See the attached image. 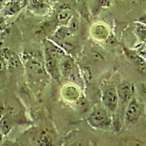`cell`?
I'll use <instances>...</instances> for the list:
<instances>
[{"label": "cell", "instance_id": "14", "mask_svg": "<svg viewBox=\"0 0 146 146\" xmlns=\"http://www.w3.org/2000/svg\"><path fill=\"white\" fill-rule=\"evenodd\" d=\"M130 58L137 70L141 73H146V61L138 53H130Z\"/></svg>", "mask_w": 146, "mask_h": 146}, {"label": "cell", "instance_id": "5", "mask_svg": "<svg viewBox=\"0 0 146 146\" xmlns=\"http://www.w3.org/2000/svg\"><path fill=\"white\" fill-rule=\"evenodd\" d=\"M118 94V98H119V103H121L122 107L126 108L128 102L130 101L133 96H135V86L131 82H123L121 84L118 85L117 87ZM124 110V108H123Z\"/></svg>", "mask_w": 146, "mask_h": 146}, {"label": "cell", "instance_id": "13", "mask_svg": "<svg viewBox=\"0 0 146 146\" xmlns=\"http://www.w3.org/2000/svg\"><path fill=\"white\" fill-rule=\"evenodd\" d=\"M63 91H65V96L64 97L70 102L75 101L79 96V90L74 84H69V86H64Z\"/></svg>", "mask_w": 146, "mask_h": 146}, {"label": "cell", "instance_id": "2", "mask_svg": "<svg viewBox=\"0 0 146 146\" xmlns=\"http://www.w3.org/2000/svg\"><path fill=\"white\" fill-rule=\"evenodd\" d=\"M144 105L141 99L134 96L128 102L123 113V122L127 126L137 123L142 116Z\"/></svg>", "mask_w": 146, "mask_h": 146}, {"label": "cell", "instance_id": "1", "mask_svg": "<svg viewBox=\"0 0 146 146\" xmlns=\"http://www.w3.org/2000/svg\"><path fill=\"white\" fill-rule=\"evenodd\" d=\"M87 121L94 129L108 130L113 126V114L102 104L96 105L88 115Z\"/></svg>", "mask_w": 146, "mask_h": 146}, {"label": "cell", "instance_id": "7", "mask_svg": "<svg viewBox=\"0 0 146 146\" xmlns=\"http://www.w3.org/2000/svg\"><path fill=\"white\" fill-rule=\"evenodd\" d=\"M28 4L29 0H12L2 9V14L5 16L16 15Z\"/></svg>", "mask_w": 146, "mask_h": 146}, {"label": "cell", "instance_id": "16", "mask_svg": "<svg viewBox=\"0 0 146 146\" xmlns=\"http://www.w3.org/2000/svg\"><path fill=\"white\" fill-rule=\"evenodd\" d=\"M69 27L70 30L72 32H75L77 31V29H78V27H79V21L77 18L72 16V18L70 19V21H69Z\"/></svg>", "mask_w": 146, "mask_h": 146}, {"label": "cell", "instance_id": "19", "mask_svg": "<svg viewBox=\"0 0 146 146\" xmlns=\"http://www.w3.org/2000/svg\"><path fill=\"white\" fill-rule=\"evenodd\" d=\"M137 53L146 61V46L143 45L137 50Z\"/></svg>", "mask_w": 146, "mask_h": 146}, {"label": "cell", "instance_id": "4", "mask_svg": "<svg viewBox=\"0 0 146 146\" xmlns=\"http://www.w3.org/2000/svg\"><path fill=\"white\" fill-rule=\"evenodd\" d=\"M102 102L113 115L115 113L119 105V98L116 87L109 86L103 89L102 94Z\"/></svg>", "mask_w": 146, "mask_h": 146}, {"label": "cell", "instance_id": "6", "mask_svg": "<svg viewBox=\"0 0 146 146\" xmlns=\"http://www.w3.org/2000/svg\"><path fill=\"white\" fill-rule=\"evenodd\" d=\"M29 7L34 13L45 15L50 10V0H29Z\"/></svg>", "mask_w": 146, "mask_h": 146}, {"label": "cell", "instance_id": "25", "mask_svg": "<svg viewBox=\"0 0 146 146\" xmlns=\"http://www.w3.org/2000/svg\"><path fill=\"white\" fill-rule=\"evenodd\" d=\"M3 137H4V135H2V131H0V145H1V143H2V140H3Z\"/></svg>", "mask_w": 146, "mask_h": 146}, {"label": "cell", "instance_id": "26", "mask_svg": "<svg viewBox=\"0 0 146 146\" xmlns=\"http://www.w3.org/2000/svg\"><path fill=\"white\" fill-rule=\"evenodd\" d=\"M50 1H51V2H59L60 0H50Z\"/></svg>", "mask_w": 146, "mask_h": 146}, {"label": "cell", "instance_id": "24", "mask_svg": "<svg viewBox=\"0 0 146 146\" xmlns=\"http://www.w3.org/2000/svg\"><path fill=\"white\" fill-rule=\"evenodd\" d=\"M142 91H143V95H144L145 100H146V83H143V85H142Z\"/></svg>", "mask_w": 146, "mask_h": 146}, {"label": "cell", "instance_id": "8", "mask_svg": "<svg viewBox=\"0 0 146 146\" xmlns=\"http://www.w3.org/2000/svg\"><path fill=\"white\" fill-rule=\"evenodd\" d=\"M74 68V62L72 58L69 56H66L60 60L59 71L60 75L64 78H67L70 76Z\"/></svg>", "mask_w": 146, "mask_h": 146}, {"label": "cell", "instance_id": "15", "mask_svg": "<svg viewBox=\"0 0 146 146\" xmlns=\"http://www.w3.org/2000/svg\"><path fill=\"white\" fill-rule=\"evenodd\" d=\"M72 32L70 31V29H69L68 27H62L57 30L54 36L57 40H60V41H63V40H64L65 39H66V37H67Z\"/></svg>", "mask_w": 146, "mask_h": 146}, {"label": "cell", "instance_id": "12", "mask_svg": "<svg viewBox=\"0 0 146 146\" xmlns=\"http://www.w3.org/2000/svg\"><path fill=\"white\" fill-rule=\"evenodd\" d=\"M13 126V120L11 117L5 113L2 119L0 120V131L4 136H7L10 134Z\"/></svg>", "mask_w": 146, "mask_h": 146}, {"label": "cell", "instance_id": "21", "mask_svg": "<svg viewBox=\"0 0 146 146\" xmlns=\"http://www.w3.org/2000/svg\"><path fill=\"white\" fill-rule=\"evenodd\" d=\"M99 2L103 7H108L111 5L112 0H99Z\"/></svg>", "mask_w": 146, "mask_h": 146}, {"label": "cell", "instance_id": "23", "mask_svg": "<svg viewBox=\"0 0 146 146\" xmlns=\"http://www.w3.org/2000/svg\"><path fill=\"white\" fill-rule=\"evenodd\" d=\"M12 0H0V9H3L5 5H7Z\"/></svg>", "mask_w": 146, "mask_h": 146}, {"label": "cell", "instance_id": "20", "mask_svg": "<svg viewBox=\"0 0 146 146\" xmlns=\"http://www.w3.org/2000/svg\"><path fill=\"white\" fill-rule=\"evenodd\" d=\"M5 112H6L5 105H4V103L2 101H0V120L2 119V117L4 116V115L5 114Z\"/></svg>", "mask_w": 146, "mask_h": 146}, {"label": "cell", "instance_id": "17", "mask_svg": "<svg viewBox=\"0 0 146 146\" xmlns=\"http://www.w3.org/2000/svg\"><path fill=\"white\" fill-rule=\"evenodd\" d=\"M118 4L123 5H139L143 4L145 0H114Z\"/></svg>", "mask_w": 146, "mask_h": 146}, {"label": "cell", "instance_id": "10", "mask_svg": "<svg viewBox=\"0 0 146 146\" xmlns=\"http://www.w3.org/2000/svg\"><path fill=\"white\" fill-rule=\"evenodd\" d=\"M72 9L69 5H62L58 9L57 13V20L59 23H69L72 18Z\"/></svg>", "mask_w": 146, "mask_h": 146}, {"label": "cell", "instance_id": "22", "mask_svg": "<svg viewBox=\"0 0 146 146\" xmlns=\"http://www.w3.org/2000/svg\"><path fill=\"white\" fill-rule=\"evenodd\" d=\"M137 22H139V23H142L143 25L145 26V27H146V13L143 14V15H142V16L139 17V18H138Z\"/></svg>", "mask_w": 146, "mask_h": 146}, {"label": "cell", "instance_id": "18", "mask_svg": "<svg viewBox=\"0 0 146 146\" xmlns=\"http://www.w3.org/2000/svg\"><path fill=\"white\" fill-rule=\"evenodd\" d=\"M6 68H7V63L5 62L2 53H0V72L5 71Z\"/></svg>", "mask_w": 146, "mask_h": 146}, {"label": "cell", "instance_id": "9", "mask_svg": "<svg viewBox=\"0 0 146 146\" xmlns=\"http://www.w3.org/2000/svg\"><path fill=\"white\" fill-rule=\"evenodd\" d=\"M91 34L95 39L99 40H105L109 34V29L106 24L103 23H96L92 26Z\"/></svg>", "mask_w": 146, "mask_h": 146}, {"label": "cell", "instance_id": "11", "mask_svg": "<svg viewBox=\"0 0 146 146\" xmlns=\"http://www.w3.org/2000/svg\"><path fill=\"white\" fill-rule=\"evenodd\" d=\"M2 55L3 56L5 62L7 63V66L9 65L13 68L18 67L20 64V59L14 52L11 51L8 49H5L2 53Z\"/></svg>", "mask_w": 146, "mask_h": 146}, {"label": "cell", "instance_id": "3", "mask_svg": "<svg viewBox=\"0 0 146 146\" xmlns=\"http://www.w3.org/2000/svg\"><path fill=\"white\" fill-rule=\"evenodd\" d=\"M23 62L25 63V68L29 78L35 81L36 79H42L46 76L45 67L42 66L37 57L36 58L35 56H26Z\"/></svg>", "mask_w": 146, "mask_h": 146}]
</instances>
